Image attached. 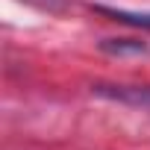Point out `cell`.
<instances>
[{
  "label": "cell",
  "instance_id": "1",
  "mask_svg": "<svg viewBox=\"0 0 150 150\" xmlns=\"http://www.w3.org/2000/svg\"><path fill=\"white\" fill-rule=\"evenodd\" d=\"M91 94L112 100V103H124L132 109H144L150 112V86H129V83H94Z\"/></svg>",
  "mask_w": 150,
  "mask_h": 150
},
{
  "label": "cell",
  "instance_id": "2",
  "mask_svg": "<svg viewBox=\"0 0 150 150\" xmlns=\"http://www.w3.org/2000/svg\"><path fill=\"white\" fill-rule=\"evenodd\" d=\"M91 12L109 18V21H118V24H127V27H138V30H150V12H135V9H124V6H109V3H88Z\"/></svg>",
  "mask_w": 150,
  "mask_h": 150
},
{
  "label": "cell",
  "instance_id": "3",
  "mask_svg": "<svg viewBox=\"0 0 150 150\" xmlns=\"http://www.w3.org/2000/svg\"><path fill=\"white\" fill-rule=\"evenodd\" d=\"M97 47L109 56H147L150 53V47L138 38H103Z\"/></svg>",
  "mask_w": 150,
  "mask_h": 150
},
{
  "label": "cell",
  "instance_id": "4",
  "mask_svg": "<svg viewBox=\"0 0 150 150\" xmlns=\"http://www.w3.org/2000/svg\"><path fill=\"white\" fill-rule=\"evenodd\" d=\"M21 3H27L38 12H47V15H65L71 9V0H21Z\"/></svg>",
  "mask_w": 150,
  "mask_h": 150
}]
</instances>
